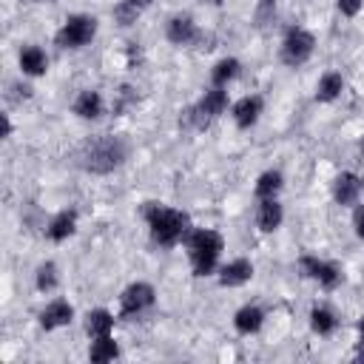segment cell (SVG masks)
<instances>
[{"label":"cell","instance_id":"6da1fadb","mask_svg":"<svg viewBox=\"0 0 364 364\" xmlns=\"http://www.w3.org/2000/svg\"><path fill=\"white\" fill-rule=\"evenodd\" d=\"M142 216H145V225H148L154 245H159V247H176L179 242H185V236L191 230L188 213L179 208L162 205V202H145Z\"/></svg>","mask_w":364,"mask_h":364},{"label":"cell","instance_id":"7a4b0ae2","mask_svg":"<svg viewBox=\"0 0 364 364\" xmlns=\"http://www.w3.org/2000/svg\"><path fill=\"white\" fill-rule=\"evenodd\" d=\"M125 159H128V142L122 136H114V134L94 136L80 148V165L88 173L105 176V173L117 171Z\"/></svg>","mask_w":364,"mask_h":364},{"label":"cell","instance_id":"3957f363","mask_svg":"<svg viewBox=\"0 0 364 364\" xmlns=\"http://www.w3.org/2000/svg\"><path fill=\"white\" fill-rule=\"evenodd\" d=\"M193 276H210L219 270V256L225 250V239L213 228H191L185 242Z\"/></svg>","mask_w":364,"mask_h":364},{"label":"cell","instance_id":"277c9868","mask_svg":"<svg viewBox=\"0 0 364 364\" xmlns=\"http://www.w3.org/2000/svg\"><path fill=\"white\" fill-rule=\"evenodd\" d=\"M94 34H97V17L94 14H71L57 28L54 43L60 48H82L94 40Z\"/></svg>","mask_w":364,"mask_h":364},{"label":"cell","instance_id":"5b68a950","mask_svg":"<svg viewBox=\"0 0 364 364\" xmlns=\"http://www.w3.org/2000/svg\"><path fill=\"white\" fill-rule=\"evenodd\" d=\"M313 48H316V37H313L307 28L293 26V28H287V34H284V40H282L279 57H282L284 65L299 68V65H304V63L313 57Z\"/></svg>","mask_w":364,"mask_h":364},{"label":"cell","instance_id":"8992f818","mask_svg":"<svg viewBox=\"0 0 364 364\" xmlns=\"http://www.w3.org/2000/svg\"><path fill=\"white\" fill-rule=\"evenodd\" d=\"M225 108H228V94H225V88L210 85V88L199 97V102H196L193 108H188L185 119H188V125H193V128H208L216 117L225 114Z\"/></svg>","mask_w":364,"mask_h":364},{"label":"cell","instance_id":"52a82bcc","mask_svg":"<svg viewBox=\"0 0 364 364\" xmlns=\"http://www.w3.org/2000/svg\"><path fill=\"white\" fill-rule=\"evenodd\" d=\"M156 301V290L148 282H134L119 296V318H136L145 310H151Z\"/></svg>","mask_w":364,"mask_h":364},{"label":"cell","instance_id":"ba28073f","mask_svg":"<svg viewBox=\"0 0 364 364\" xmlns=\"http://www.w3.org/2000/svg\"><path fill=\"white\" fill-rule=\"evenodd\" d=\"M299 267H301V273L307 279L318 282V287H324V290H336L341 284V270L333 262H324L318 256H301L299 259Z\"/></svg>","mask_w":364,"mask_h":364},{"label":"cell","instance_id":"9c48e42d","mask_svg":"<svg viewBox=\"0 0 364 364\" xmlns=\"http://www.w3.org/2000/svg\"><path fill=\"white\" fill-rule=\"evenodd\" d=\"M165 37H168V43L182 48V46H193L202 37V31H199V26L193 23L191 14H173L165 26Z\"/></svg>","mask_w":364,"mask_h":364},{"label":"cell","instance_id":"30bf717a","mask_svg":"<svg viewBox=\"0 0 364 364\" xmlns=\"http://www.w3.org/2000/svg\"><path fill=\"white\" fill-rule=\"evenodd\" d=\"M40 327L43 330H57V327H65L74 321V307L65 301V299H51L43 310H40Z\"/></svg>","mask_w":364,"mask_h":364},{"label":"cell","instance_id":"8fae6325","mask_svg":"<svg viewBox=\"0 0 364 364\" xmlns=\"http://www.w3.org/2000/svg\"><path fill=\"white\" fill-rule=\"evenodd\" d=\"M262 108H264V100L259 94H247L239 102H233L230 114H233V122L239 128H253L259 122V117H262Z\"/></svg>","mask_w":364,"mask_h":364},{"label":"cell","instance_id":"7c38bea8","mask_svg":"<svg viewBox=\"0 0 364 364\" xmlns=\"http://www.w3.org/2000/svg\"><path fill=\"white\" fill-rule=\"evenodd\" d=\"M216 273H219L222 287H242L253 279V262L250 259H233V262L222 264Z\"/></svg>","mask_w":364,"mask_h":364},{"label":"cell","instance_id":"4fadbf2b","mask_svg":"<svg viewBox=\"0 0 364 364\" xmlns=\"http://www.w3.org/2000/svg\"><path fill=\"white\" fill-rule=\"evenodd\" d=\"M71 108H74V114L80 119H100L102 111H105V100H102V94L97 88H82Z\"/></svg>","mask_w":364,"mask_h":364},{"label":"cell","instance_id":"5bb4252c","mask_svg":"<svg viewBox=\"0 0 364 364\" xmlns=\"http://www.w3.org/2000/svg\"><path fill=\"white\" fill-rule=\"evenodd\" d=\"M358 193H361V179L353 171H341L333 179V199H336V205H355Z\"/></svg>","mask_w":364,"mask_h":364},{"label":"cell","instance_id":"9a60e30c","mask_svg":"<svg viewBox=\"0 0 364 364\" xmlns=\"http://www.w3.org/2000/svg\"><path fill=\"white\" fill-rule=\"evenodd\" d=\"M282 219H284V210H282L276 196L273 199H259V205H256V225H259V230L273 233L282 225Z\"/></svg>","mask_w":364,"mask_h":364},{"label":"cell","instance_id":"2e32d148","mask_svg":"<svg viewBox=\"0 0 364 364\" xmlns=\"http://www.w3.org/2000/svg\"><path fill=\"white\" fill-rule=\"evenodd\" d=\"M262 324H264V310H262L259 304H245V307H239L236 316H233V327H236V333H242V336L259 333Z\"/></svg>","mask_w":364,"mask_h":364},{"label":"cell","instance_id":"e0dca14e","mask_svg":"<svg viewBox=\"0 0 364 364\" xmlns=\"http://www.w3.org/2000/svg\"><path fill=\"white\" fill-rule=\"evenodd\" d=\"M74 230H77V210H60V213L48 222L46 236H48L51 242H65L68 236H74Z\"/></svg>","mask_w":364,"mask_h":364},{"label":"cell","instance_id":"ac0fdd59","mask_svg":"<svg viewBox=\"0 0 364 364\" xmlns=\"http://www.w3.org/2000/svg\"><path fill=\"white\" fill-rule=\"evenodd\" d=\"M20 68H23L26 77H40V74H46V71H48V57H46V51H43L40 46H26V48L20 51Z\"/></svg>","mask_w":364,"mask_h":364},{"label":"cell","instance_id":"d6986e66","mask_svg":"<svg viewBox=\"0 0 364 364\" xmlns=\"http://www.w3.org/2000/svg\"><path fill=\"white\" fill-rule=\"evenodd\" d=\"M341 91H344V77L338 71H324L316 82V100L318 102H333L341 97Z\"/></svg>","mask_w":364,"mask_h":364},{"label":"cell","instance_id":"ffe728a7","mask_svg":"<svg viewBox=\"0 0 364 364\" xmlns=\"http://www.w3.org/2000/svg\"><path fill=\"white\" fill-rule=\"evenodd\" d=\"M85 333L88 338H100V336H111L114 333V316L102 307L97 310H88L85 313Z\"/></svg>","mask_w":364,"mask_h":364},{"label":"cell","instance_id":"44dd1931","mask_svg":"<svg viewBox=\"0 0 364 364\" xmlns=\"http://www.w3.org/2000/svg\"><path fill=\"white\" fill-rule=\"evenodd\" d=\"M119 355V344L114 336H100V338H91V347H88V358L94 364H108Z\"/></svg>","mask_w":364,"mask_h":364},{"label":"cell","instance_id":"7402d4cb","mask_svg":"<svg viewBox=\"0 0 364 364\" xmlns=\"http://www.w3.org/2000/svg\"><path fill=\"white\" fill-rule=\"evenodd\" d=\"M336 327H338V318H336V313L330 307L316 304L310 310V330L316 336H330V333H336Z\"/></svg>","mask_w":364,"mask_h":364},{"label":"cell","instance_id":"603a6c76","mask_svg":"<svg viewBox=\"0 0 364 364\" xmlns=\"http://www.w3.org/2000/svg\"><path fill=\"white\" fill-rule=\"evenodd\" d=\"M239 71H242V63H239L236 57H225V60H219V63L213 65V71H210V82L219 85V88H225L228 82H233V80L239 77Z\"/></svg>","mask_w":364,"mask_h":364},{"label":"cell","instance_id":"cb8c5ba5","mask_svg":"<svg viewBox=\"0 0 364 364\" xmlns=\"http://www.w3.org/2000/svg\"><path fill=\"white\" fill-rule=\"evenodd\" d=\"M282 185H284L282 171H264V173L256 179L253 193H256V199H273V196H279Z\"/></svg>","mask_w":364,"mask_h":364},{"label":"cell","instance_id":"d4e9b609","mask_svg":"<svg viewBox=\"0 0 364 364\" xmlns=\"http://www.w3.org/2000/svg\"><path fill=\"white\" fill-rule=\"evenodd\" d=\"M57 282H60V276H57V264H54V262H43V264L37 267V276H34L37 290H40V293H51V290L57 287Z\"/></svg>","mask_w":364,"mask_h":364},{"label":"cell","instance_id":"484cf974","mask_svg":"<svg viewBox=\"0 0 364 364\" xmlns=\"http://www.w3.org/2000/svg\"><path fill=\"white\" fill-rule=\"evenodd\" d=\"M139 11H142V9H136L134 3H128V0H119V3L114 6V11H111V14H114V23H117V26L128 28V26H134V23H136Z\"/></svg>","mask_w":364,"mask_h":364},{"label":"cell","instance_id":"4316f807","mask_svg":"<svg viewBox=\"0 0 364 364\" xmlns=\"http://www.w3.org/2000/svg\"><path fill=\"white\" fill-rule=\"evenodd\" d=\"M336 6H338V11L344 17H355L364 9V0H336Z\"/></svg>","mask_w":364,"mask_h":364},{"label":"cell","instance_id":"83f0119b","mask_svg":"<svg viewBox=\"0 0 364 364\" xmlns=\"http://www.w3.org/2000/svg\"><path fill=\"white\" fill-rule=\"evenodd\" d=\"M353 228H355V236L364 239V205H358L353 210Z\"/></svg>","mask_w":364,"mask_h":364},{"label":"cell","instance_id":"f1b7e54d","mask_svg":"<svg viewBox=\"0 0 364 364\" xmlns=\"http://www.w3.org/2000/svg\"><path fill=\"white\" fill-rule=\"evenodd\" d=\"M3 136H11V122H9V114H3Z\"/></svg>","mask_w":364,"mask_h":364},{"label":"cell","instance_id":"f546056e","mask_svg":"<svg viewBox=\"0 0 364 364\" xmlns=\"http://www.w3.org/2000/svg\"><path fill=\"white\" fill-rule=\"evenodd\" d=\"M358 344H364V316L358 318Z\"/></svg>","mask_w":364,"mask_h":364},{"label":"cell","instance_id":"4dcf8cb0","mask_svg":"<svg viewBox=\"0 0 364 364\" xmlns=\"http://www.w3.org/2000/svg\"><path fill=\"white\" fill-rule=\"evenodd\" d=\"M128 3H134L136 9H145V6H151V0H128Z\"/></svg>","mask_w":364,"mask_h":364},{"label":"cell","instance_id":"1f68e13d","mask_svg":"<svg viewBox=\"0 0 364 364\" xmlns=\"http://www.w3.org/2000/svg\"><path fill=\"white\" fill-rule=\"evenodd\" d=\"M205 3H210V6H219V3H222V0H205Z\"/></svg>","mask_w":364,"mask_h":364},{"label":"cell","instance_id":"d6a6232c","mask_svg":"<svg viewBox=\"0 0 364 364\" xmlns=\"http://www.w3.org/2000/svg\"><path fill=\"white\" fill-rule=\"evenodd\" d=\"M262 3H264V6H273V3H276V0H262Z\"/></svg>","mask_w":364,"mask_h":364},{"label":"cell","instance_id":"836d02e7","mask_svg":"<svg viewBox=\"0 0 364 364\" xmlns=\"http://www.w3.org/2000/svg\"><path fill=\"white\" fill-rule=\"evenodd\" d=\"M34 3H40V0H34Z\"/></svg>","mask_w":364,"mask_h":364}]
</instances>
